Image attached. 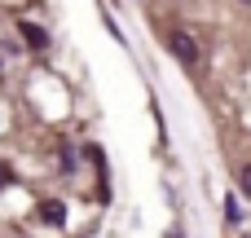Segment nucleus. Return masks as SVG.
I'll return each mask as SVG.
<instances>
[{"mask_svg":"<svg viewBox=\"0 0 251 238\" xmlns=\"http://www.w3.org/2000/svg\"><path fill=\"white\" fill-rule=\"evenodd\" d=\"M168 53H172L181 66H199V57H203L194 31H172V35H168Z\"/></svg>","mask_w":251,"mask_h":238,"instance_id":"1","label":"nucleus"},{"mask_svg":"<svg viewBox=\"0 0 251 238\" xmlns=\"http://www.w3.org/2000/svg\"><path fill=\"white\" fill-rule=\"evenodd\" d=\"M225 216H229L234 225L243 221V203H238V194H229V199H225Z\"/></svg>","mask_w":251,"mask_h":238,"instance_id":"2","label":"nucleus"},{"mask_svg":"<svg viewBox=\"0 0 251 238\" xmlns=\"http://www.w3.org/2000/svg\"><path fill=\"white\" fill-rule=\"evenodd\" d=\"M44 221L49 225H62V203H44Z\"/></svg>","mask_w":251,"mask_h":238,"instance_id":"3","label":"nucleus"},{"mask_svg":"<svg viewBox=\"0 0 251 238\" xmlns=\"http://www.w3.org/2000/svg\"><path fill=\"white\" fill-rule=\"evenodd\" d=\"M238 190H243V194H247V199H251V163H247V168H243V172H238Z\"/></svg>","mask_w":251,"mask_h":238,"instance_id":"4","label":"nucleus"},{"mask_svg":"<svg viewBox=\"0 0 251 238\" xmlns=\"http://www.w3.org/2000/svg\"><path fill=\"white\" fill-rule=\"evenodd\" d=\"M26 40H31L35 49H44V31H40V26H26Z\"/></svg>","mask_w":251,"mask_h":238,"instance_id":"5","label":"nucleus"},{"mask_svg":"<svg viewBox=\"0 0 251 238\" xmlns=\"http://www.w3.org/2000/svg\"><path fill=\"white\" fill-rule=\"evenodd\" d=\"M243 4H251V0H243Z\"/></svg>","mask_w":251,"mask_h":238,"instance_id":"6","label":"nucleus"}]
</instances>
